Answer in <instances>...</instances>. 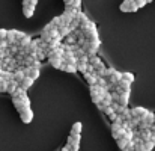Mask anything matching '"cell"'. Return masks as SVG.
<instances>
[{
	"label": "cell",
	"mask_w": 155,
	"mask_h": 151,
	"mask_svg": "<svg viewBox=\"0 0 155 151\" xmlns=\"http://www.w3.org/2000/svg\"><path fill=\"white\" fill-rule=\"evenodd\" d=\"M104 79L108 82V85H117L122 80V73L116 71L114 68H107L104 73Z\"/></svg>",
	"instance_id": "1"
},
{
	"label": "cell",
	"mask_w": 155,
	"mask_h": 151,
	"mask_svg": "<svg viewBox=\"0 0 155 151\" xmlns=\"http://www.w3.org/2000/svg\"><path fill=\"white\" fill-rule=\"evenodd\" d=\"M12 103H14V107L18 110V113L23 112L24 109H29V107H30V100H29V98H27V100H20V98L12 97Z\"/></svg>",
	"instance_id": "2"
},
{
	"label": "cell",
	"mask_w": 155,
	"mask_h": 151,
	"mask_svg": "<svg viewBox=\"0 0 155 151\" xmlns=\"http://www.w3.org/2000/svg\"><path fill=\"white\" fill-rule=\"evenodd\" d=\"M139 8H137V3L136 0H124V3L120 5V11L122 12H136Z\"/></svg>",
	"instance_id": "3"
},
{
	"label": "cell",
	"mask_w": 155,
	"mask_h": 151,
	"mask_svg": "<svg viewBox=\"0 0 155 151\" xmlns=\"http://www.w3.org/2000/svg\"><path fill=\"white\" fill-rule=\"evenodd\" d=\"M80 135H71L66 141V145L71 148V150H78L80 148Z\"/></svg>",
	"instance_id": "4"
},
{
	"label": "cell",
	"mask_w": 155,
	"mask_h": 151,
	"mask_svg": "<svg viewBox=\"0 0 155 151\" xmlns=\"http://www.w3.org/2000/svg\"><path fill=\"white\" fill-rule=\"evenodd\" d=\"M124 133H125V130H124V127H122L120 124L111 122V136H113L114 139H119L120 136H124Z\"/></svg>",
	"instance_id": "5"
},
{
	"label": "cell",
	"mask_w": 155,
	"mask_h": 151,
	"mask_svg": "<svg viewBox=\"0 0 155 151\" xmlns=\"http://www.w3.org/2000/svg\"><path fill=\"white\" fill-rule=\"evenodd\" d=\"M114 91L119 92V94H124V92H131V83L125 82V80H120L116 86H114Z\"/></svg>",
	"instance_id": "6"
},
{
	"label": "cell",
	"mask_w": 155,
	"mask_h": 151,
	"mask_svg": "<svg viewBox=\"0 0 155 151\" xmlns=\"http://www.w3.org/2000/svg\"><path fill=\"white\" fill-rule=\"evenodd\" d=\"M148 112H149V110H146L145 107H140V106L131 109V115H133V118H137V119H140V121L145 118V115H146Z\"/></svg>",
	"instance_id": "7"
},
{
	"label": "cell",
	"mask_w": 155,
	"mask_h": 151,
	"mask_svg": "<svg viewBox=\"0 0 155 151\" xmlns=\"http://www.w3.org/2000/svg\"><path fill=\"white\" fill-rule=\"evenodd\" d=\"M20 118H21V121H23L24 124L32 122V119H33V112H32V109L29 107V109H24L23 112H20Z\"/></svg>",
	"instance_id": "8"
},
{
	"label": "cell",
	"mask_w": 155,
	"mask_h": 151,
	"mask_svg": "<svg viewBox=\"0 0 155 151\" xmlns=\"http://www.w3.org/2000/svg\"><path fill=\"white\" fill-rule=\"evenodd\" d=\"M17 32L15 29H9L8 30V35H6V41L9 43V47L11 46H18V41H17Z\"/></svg>",
	"instance_id": "9"
},
{
	"label": "cell",
	"mask_w": 155,
	"mask_h": 151,
	"mask_svg": "<svg viewBox=\"0 0 155 151\" xmlns=\"http://www.w3.org/2000/svg\"><path fill=\"white\" fill-rule=\"evenodd\" d=\"M136 136H139L143 142H148V141H152V139H155L154 135L151 133V129H146V130H139V133H137Z\"/></svg>",
	"instance_id": "10"
},
{
	"label": "cell",
	"mask_w": 155,
	"mask_h": 151,
	"mask_svg": "<svg viewBox=\"0 0 155 151\" xmlns=\"http://www.w3.org/2000/svg\"><path fill=\"white\" fill-rule=\"evenodd\" d=\"M39 74H41L39 68H35V67H26V76H27V77L36 80V79L39 77Z\"/></svg>",
	"instance_id": "11"
},
{
	"label": "cell",
	"mask_w": 155,
	"mask_h": 151,
	"mask_svg": "<svg viewBox=\"0 0 155 151\" xmlns=\"http://www.w3.org/2000/svg\"><path fill=\"white\" fill-rule=\"evenodd\" d=\"M83 76H84V80H86V83H87L89 86H94V85L98 83V76H97V73H95V74L86 73V74H83Z\"/></svg>",
	"instance_id": "12"
},
{
	"label": "cell",
	"mask_w": 155,
	"mask_h": 151,
	"mask_svg": "<svg viewBox=\"0 0 155 151\" xmlns=\"http://www.w3.org/2000/svg\"><path fill=\"white\" fill-rule=\"evenodd\" d=\"M131 141H133V139H128L127 136H120L119 139H116V144H117V147H119L120 150L124 151L128 145H130V142H131Z\"/></svg>",
	"instance_id": "13"
},
{
	"label": "cell",
	"mask_w": 155,
	"mask_h": 151,
	"mask_svg": "<svg viewBox=\"0 0 155 151\" xmlns=\"http://www.w3.org/2000/svg\"><path fill=\"white\" fill-rule=\"evenodd\" d=\"M72 17L69 15V14H66V12H63L62 15H60V26H71V23H72Z\"/></svg>",
	"instance_id": "14"
},
{
	"label": "cell",
	"mask_w": 155,
	"mask_h": 151,
	"mask_svg": "<svg viewBox=\"0 0 155 151\" xmlns=\"http://www.w3.org/2000/svg\"><path fill=\"white\" fill-rule=\"evenodd\" d=\"M57 30H59V35H60V38H66L68 35L74 33V32L71 30V27H69V26H60V27H57Z\"/></svg>",
	"instance_id": "15"
},
{
	"label": "cell",
	"mask_w": 155,
	"mask_h": 151,
	"mask_svg": "<svg viewBox=\"0 0 155 151\" xmlns=\"http://www.w3.org/2000/svg\"><path fill=\"white\" fill-rule=\"evenodd\" d=\"M33 82H35L33 79H30V77H27V76H26V77H24V80L20 83V88H21V89H24V91H27L29 88H32Z\"/></svg>",
	"instance_id": "16"
},
{
	"label": "cell",
	"mask_w": 155,
	"mask_h": 151,
	"mask_svg": "<svg viewBox=\"0 0 155 151\" xmlns=\"http://www.w3.org/2000/svg\"><path fill=\"white\" fill-rule=\"evenodd\" d=\"M20 88V83H17L15 80H11L9 83H8V94H11V95H14L15 92H17V89Z\"/></svg>",
	"instance_id": "17"
},
{
	"label": "cell",
	"mask_w": 155,
	"mask_h": 151,
	"mask_svg": "<svg viewBox=\"0 0 155 151\" xmlns=\"http://www.w3.org/2000/svg\"><path fill=\"white\" fill-rule=\"evenodd\" d=\"M128 101H130V92H124V94H120V97H119V104L120 106H124V107H127L128 106Z\"/></svg>",
	"instance_id": "18"
},
{
	"label": "cell",
	"mask_w": 155,
	"mask_h": 151,
	"mask_svg": "<svg viewBox=\"0 0 155 151\" xmlns=\"http://www.w3.org/2000/svg\"><path fill=\"white\" fill-rule=\"evenodd\" d=\"M32 41H33V39L27 35L26 38H23L21 41H18V47H20V49H27V47L30 46V43H32Z\"/></svg>",
	"instance_id": "19"
},
{
	"label": "cell",
	"mask_w": 155,
	"mask_h": 151,
	"mask_svg": "<svg viewBox=\"0 0 155 151\" xmlns=\"http://www.w3.org/2000/svg\"><path fill=\"white\" fill-rule=\"evenodd\" d=\"M60 70L65 71V73H77V65H69V63H65L63 62V65L60 67Z\"/></svg>",
	"instance_id": "20"
},
{
	"label": "cell",
	"mask_w": 155,
	"mask_h": 151,
	"mask_svg": "<svg viewBox=\"0 0 155 151\" xmlns=\"http://www.w3.org/2000/svg\"><path fill=\"white\" fill-rule=\"evenodd\" d=\"M12 97L20 98V100H27V98H29V97H27V92H26L24 89H21V88H18V89H17V92H15Z\"/></svg>",
	"instance_id": "21"
},
{
	"label": "cell",
	"mask_w": 155,
	"mask_h": 151,
	"mask_svg": "<svg viewBox=\"0 0 155 151\" xmlns=\"http://www.w3.org/2000/svg\"><path fill=\"white\" fill-rule=\"evenodd\" d=\"M81 129H83V124L81 122H74L72 127H71V135H80L81 133Z\"/></svg>",
	"instance_id": "22"
},
{
	"label": "cell",
	"mask_w": 155,
	"mask_h": 151,
	"mask_svg": "<svg viewBox=\"0 0 155 151\" xmlns=\"http://www.w3.org/2000/svg\"><path fill=\"white\" fill-rule=\"evenodd\" d=\"M23 14H24L26 18H30L35 14V8H32V6H23Z\"/></svg>",
	"instance_id": "23"
},
{
	"label": "cell",
	"mask_w": 155,
	"mask_h": 151,
	"mask_svg": "<svg viewBox=\"0 0 155 151\" xmlns=\"http://www.w3.org/2000/svg\"><path fill=\"white\" fill-rule=\"evenodd\" d=\"M0 77H2L5 82H8V83H9L11 80H14V73H11V71H5V70H3V71H2V74H0Z\"/></svg>",
	"instance_id": "24"
},
{
	"label": "cell",
	"mask_w": 155,
	"mask_h": 151,
	"mask_svg": "<svg viewBox=\"0 0 155 151\" xmlns=\"http://www.w3.org/2000/svg\"><path fill=\"white\" fill-rule=\"evenodd\" d=\"M65 44H68V46H75V44H77V36H75V33L68 35V36L65 38Z\"/></svg>",
	"instance_id": "25"
},
{
	"label": "cell",
	"mask_w": 155,
	"mask_h": 151,
	"mask_svg": "<svg viewBox=\"0 0 155 151\" xmlns=\"http://www.w3.org/2000/svg\"><path fill=\"white\" fill-rule=\"evenodd\" d=\"M120 116H122V119H124V121H130V119H133V115H131V109L125 107Z\"/></svg>",
	"instance_id": "26"
},
{
	"label": "cell",
	"mask_w": 155,
	"mask_h": 151,
	"mask_svg": "<svg viewBox=\"0 0 155 151\" xmlns=\"http://www.w3.org/2000/svg\"><path fill=\"white\" fill-rule=\"evenodd\" d=\"M122 80H125L128 83H133L134 82V74L133 73H122Z\"/></svg>",
	"instance_id": "27"
},
{
	"label": "cell",
	"mask_w": 155,
	"mask_h": 151,
	"mask_svg": "<svg viewBox=\"0 0 155 151\" xmlns=\"http://www.w3.org/2000/svg\"><path fill=\"white\" fill-rule=\"evenodd\" d=\"M87 65H89V63H81V62H78V63H77V71L86 74V73H87Z\"/></svg>",
	"instance_id": "28"
},
{
	"label": "cell",
	"mask_w": 155,
	"mask_h": 151,
	"mask_svg": "<svg viewBox=\"0 0 155 151\" xmlns=\"http://www.w3.org/2000/svg\"><path fill=\"white\" fill-rule=\"evenodd\" d=\"M154 147H155V139L145 142V151H152L154 150Z\"/></svg>",
	"instance_id": "29"
},
{
	"label": "cell",
	"mask_w": 155,
	"mask_h": 151,
	"mask_svg": "<svg viewBox=\"0 0 155 151\" xmlns=\"http://www.w3.org/2000/svg\"><path fill=\"white\" fill-rule=\"evenodd\" d=\"M0 92H8V82L0 77Z\"/></svg>",
	"instance_id": "30"
},
{
	"label": "cell",
	"mask_w": 155,
	"mask_h": 151,
	"mask_svg": "<svg viewBox=\"0 0 155 151\" xmlns=\"http://www.w3.org/2000/svg\"><path fill=\"white\" fill-rule=\"evenodd\" d=\"M36 56H38V59H39V60H42L44 57H48V56H47V51L42 50V49H39V50L36 51Z\"/></svg>",
	"instance_id": "31"
},
{
	"label": "cell",
	"mask_w": 155,
	"mask_h": 151,
	"mask_svg": "<svg viewBox=\"0 0 155 151\" xmlns=\"http://www.w3.org/2000/svg\"><path fill=\"white\" fill-rule=\"evenodd\" d=\"M36 3H38V0H23V6H32V8H35Z\"/></svg>",
	"instance_id": "32"
},
{
	"label": "cell",
	"mask_w": 155,
	"mask_h": 151,
	"mask_svg": "<svg viewBox=\"0 0 155 151\" xmlns=\"http://www.w3.org/2000/svg\"><path fill=\"white\" fill-rule=\"evenodd\" d=\"M0 49L8 50V49H9V43H8L6 39H2V41H0Z\"/></svg>",
	"instance_id": "33"
},
{
	"label": "cell",
	"mask_w": 155,
	"mask_h": 151,
	"mask_svg": "<svg viewBox=\"0 0 155 151\" xmlns=\"http://www.w3.org/2000/svg\"><path fill=\"white\" fill-rule=\"evenodd\" d=\"M104 113H105L107 116H110L111 113H114V110H113V107H111V106H108V107H105V109H104Z\"/></svg>",
	"instance_id": "34"
},
{
	"label": "cell",
	"mask_w": 155,
	"mask_h": 151,
	"mask_svg": "<svg viewBox=\"0 0 155 151\" xmlns=\"http://www.w3.org/2000/svg\"><path fill=\"white\" fill-rule=\"evenodd\" d=\"M72 8H75L77 11H80V9H81V0H74V5H72Z\"/></svg>",
	"instance_id": "35"
},
{
	"label": "cell",
	"mask_w": 155,
	"mask_h": 151,
	"mask_svg": "<svg viewBox=\"0 0 155 151\" xmlns=\"http://www.w3.org/2000/svg\"><path fill=\"white\" fill-rule=\"evenodd\" d=\"M51 23L54 24V26H56V27H60V15H59V17H54Z\"/></svg>",
	"instance_id": "36"
},
{
	"label": "cell",
	"mask_w": 155,
	"mask_h": 151,
	"mask_svg": "<svg viewBox=\"0 0 155 151\" xmlns=\"http://www.w3.org/2000/svg\"><path fill=\"white\" fill-rule=\"evenodd\" d=\"M26 36H27V35H26L24 32H20V30L17 32V41H21V39H23V38H26Z\"/></svg>",
	"instance_id": "37"
},
{
	"label": "cell",
	"mask_w": 155,
	"mask_h": 151,
	"mask_svg": "<svg viewBox=\"0 0 155 151\" xmlns=\"http://www.w3.org/2000/svg\"><path fill=\"white\" fill-rule=\"evenodd\" d=\"M6 35H8V30L6 29H0V41L6 39Z\"/></svg>",
	"instance_id": "38"
},
{
	"label": "cell",
	"mask_w": 155,
	"mask_h": 151,
	"mask_svg": "<svg viewBox=\"0 0 155 151\" xmlns=\"http://www.w3.org/2000/svg\"><path fill=\"white\" fill-rule=\"evenodd\" d=\"M136 3H137V8H143V6H146V0H136Z\"/></svg>",
	"instance_id": "39"
},
{
	"label": "cell",
	"mask_w": 155,
	"mask_h": 151,
	"mask_svg": "<svg viewBox=\"0 0 155 151\" xmlns=\"http://www.w3.org/2000/svg\"><path fill=\"white\" fill-rule=\"evenodd\" d=\"M87 73H92V74H95V68H94L92 65H87Z\"/></svg>",
	"instance_id": "40"
},
{
	"label": "cell",
	"mask_w": 155,
	"mask_h": 151,
	"mask_svg": "<svg viewBox=\"0 0 155 151\" xmlns=\"http://www.w3.org/2000/svg\"><path fill=\"white\" fill-rule=\"evenodd\" d=\"M62 151H71V148H69V147H68V145H65V147H63V148H62Z\"/></svg>",
	"instance_id": "41"
},
{
	"label": "cell",
	"mask_w": 155,
	"mask_h": 151,
	"mask_svg": "<svg viewBox=\"0 0 155 151\" xmlns=\"http://www.w3.org/2000/svg\"><path fill=\"white\" fill-rule=\"evenodd\" d=\"M146 2H148V3H149V2H152V0H146Z\"/></svg>",
	"instance_id": "42"
}]
</instances>
